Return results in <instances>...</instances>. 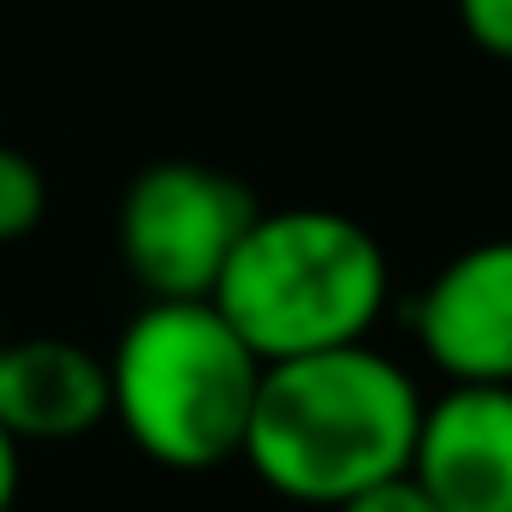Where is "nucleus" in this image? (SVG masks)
<instances>
[{
    "label": "nucleus",
    "instance_id": "f257e3e1",
    "mask_svg": "<svg viewBox=\"0 0 512 512\" xmlns=\"http://www.w3.org/2000/svg\"><path fill=\"white\" fill-rule=\"evenodd\" d=\"M423 393L370 340L280 358L262 370L239 459L262 489L298 507H340L358 489L411 471Z\"/></svg>",
    "mask_w": 512,
    "mask_h": 512
},
{
    "label": "nucleus",
    "instance_id": "f03ea898",
    "mask_svg": "<svg viewBox=\"0 0 512 512\" xmlns=\"http://www.w3.org/2000/svg\"><path fill=\"white\" fill-rule=\"evenodd\" d=\"M382 239L340 209H262L227 256L209 304L262 364L358 346L387 310Z\"/></svg>",
    "mask_w": 512,
    "mask_h": 512
},
{
    "label": "nucleus",
    "instance_id": "7ed1b4c3",
    "mask_svg": "<svg viewBox=\"0 0 512 512\" xmlns=\"http://www.w3.org/2000/svg\"><path fill=\"white\" fill-rule=\"evenodd\" d=\"M262 370L209 298H149L108 358L114 423L167 471H215L245 447Z\"/></svg>",
    "mask_w": 512,
    "mask_h": 512
},
{
    "label": "nucleus",
    "instance_id": "20e7f679",
    "mask_svg": "<svg viewBox=\"0 0 512 512\" xmlns=\"http://www.w3.org/2000/svg\"><path fill=\"white\" fill-rule=\"evenodd\" d=\"M262 203L203 161H149L120 197V256L149 298H209Z\"/></svg>",
    "mask_w": 512,
    "mask_h": 512
},
{
    "label": "nucleus",
    "instance_id": "39448f33",
    "mask_svg": "<svg viewBox=\"0 0 512 512\" xmlns=\"http://www.w3.org/2000/svg\"><path fill=\"white\" fill-rule=\"evenodd\" d=\"M411 477L441 512H512V387L447 382L423 399Z\"/></svg>",
    "mask_w": 512,
    "mask_h": 512
},
{
    "label": "nucleus",
    "instance_id": "423d86ee",
    "mask_svg": "<svg viewBox=\"0 0 512 512\" xmlns=\"http://www.w3.org/2000/svg\"><path fill=\"white\" fill-rule=\"evenodd\" d=\"M417 346L447 382L512 387V239H483L429 280Z\"/></svg>",
    "mask_w": 512,
    "mask_h": 512
},
{
    "label": "nucleus",
    "instance_id": "0eeeda50",
    "mask_svg": "<svg viewBox=\"0 0 512 512\" xmlns=\"http://www.w3.org/2000/svg\"><path fill=\"white\" fill-rule=\"evenodd\" d=\"M114 417L108 358L78 340L24 334L0 340V429L24 441H84Z\"/></svg>",
    "mask_w": 512,
    "mask_h": 512
},
{
    "label": "nucleus",
    "instance_id": "6e6552de",
    "mask_svg": "<svg viewBox=\"0 0 512 512\" xmlns=\"http://www.w3.org/2000/svg\"><path fill=\"white\" fill-rule=\"evenodd\" d=\"M42 215H48V179H42V167L24 149L0 143V245L30 239L42 227Z\"/></svg>",
    "mask_w": 512,
    "mask_h": 512
},
{
    "label": "nucleus",
    "instance_id": "1a4fd4ad",
    "mask_svg": "<svg viewBox=\"0 0 512 512\" xmlns=\"http://www.w3.org/2000/svg\"><path fill=\"white\" fill-rule=\"evenodd\" d=\"M453 12L489 60H512V0H453Z\"/></svg>",
    "mask_w": 512,
    "mask_h": 512
},
{
    "label": "nucleus",
    "instance_id": "9d476101",
    "mask_svg": "<svg viewBox=\"0 0 512 512\" xmlns=\"http://www.w3.org/2000/svg\"><path fill=\"white\" fill-rule=\"evenodd\" d=\"M328 512H441V507L423 495V483L411 471H399V477L370 483V489H358L352 501H340V507H328Z\"/></svg>",
    "mask_w": 512,
    "mask_h": 512
},
{
    "label": "nucleus",
    "instance_id": "9b49d317",
    "mask_svg": "<svg viewBox=\"0 0 512 512\" xmlns=\"http://www.w3.org/2000/svg\"><path fill=\"white\" fill-rule=\"evenodd\" d=\"M24 447L0 429V512H12V501H18V483H24V459H18Z\"/></svg>",
    "mask_w": 512,
    "mask_h": 512
},
{
    "label": "nucleus",
    "instance_id": "f8f14e48",
    "mask_svg": "<svg viewBox=\"0 0 512 512\" xmlns=\"http://www.w3.org/2000/svg\"><path fill=\"white\" fill-rule=\"evenodd\" d=\"M0 340H6V334H0Z\"/></svg>",
    "mask_w": 512,
    "mask_h": 512
}]
</instances>
